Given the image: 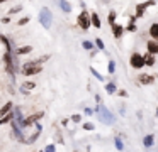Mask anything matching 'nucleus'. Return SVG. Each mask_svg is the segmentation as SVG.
<instances>
[{
    "label": "nucleus",
    "mask_w": 158,
    "mask_h": 152,
    "mask_svg": "<svg viewBox=\"0 0 158 152\" xmlns=\"http://www.w3.org/2000/svg\"><path fill=\"white\" fill-rule=\"evenodd\" d=\"M39 22L43 24L44 29H49L51 27V22H53V14L48 7H43L41 12H39Z\"/></svg>",
    "instance_id": "f257e3e1"
},
{
    "label": "nucleus",
    "mask_w": 158,
    "mask_h": 152,
    "mask_svg": "<svg viewBox=\"0 0 158 152\" xmlns=\"http://www.w3.org/2000/svg\"><path fill=\"white\" fill-rule=\"evenodd\" d=\"M97 113H99V117H100V120L104 122V123H114V117H112V113H110L109 110H107L104 105H99L97 107Z\"/></svg>",
    "instance_id": "f03ea898"
},
{
    "label": "nucleus",
    "mask_w": 158,
    "mask_h": 152,
    "mask_svg": "<svg viewBox=\"0 0 158 152\" xmlns=\"http://www.w3.org/2000/svg\"><path fill=\"white\" fill-rule=\"evenodd\" d=\"M41 69H43L41 64H38V63H27V64H24V66H22V73L27 74V76L41 73Z\"/></svg>",
    "instance_id": "7ed1b4c3"
},
{
    "label": "nucleus",
    "mask_w": 158,
    "mask_h": 152,
    "mask_svg": "<svg viewBox=\"0 0 158 152\" xmlns=\"http://www.w3.org/2000/svg\"><path fill=\"white\" fill-rule=\"evenodd\" d=\"M77 22H78V25L82 27L83 30H87L90 25H92V17H89V14H87L85 10H83V12L78 15V19H77Z\"/></svg>",
    "instance_id": "20e7f679"
},
{
    "label": "nucleus",
    "mask_w": 158,
    "mask_h": 152,
    "mask_svg": "<svg viewBox=\"0 0 158 152\" xmlns=\"http://www.w3.org/2000/svg\"><path fill=\"white\" fill-rule=\"evenodd\" d=\"M131 66L136 68V69H139L141 66H146V64H144V57L139 56L138 53L133 54V56H131Z\"/></svg>",
    "instance_id": "39448f33"
},
{
    "label": "nucleus",
    "mask_w": 158,
    "mask_h": 152,
    "mask_svg": "<svg viewBox=\"0 0 158 152\" xmlns=\"http://www.w3.org/2000/svg\"><path fill=\"white\" fill-rule=\"evenodd\" d=\"M151 5H155V0H150V2H144V3H139V5H136V17H141L143 15V12H144V9H148V7H151Z\"/></svg>",
    "instance_id": "423d86ee"
},
{
    "label": "nucleus",
    "mask_w": 158,
    "mask_h": 152,
    "mask_svg": "<svg viewBox=\"0 0 158 152\" xmlns=\"http://www.w3.org/2000/svg\"><path fill=\"white\" fill-rule=\"evenodd\" d=\"M148 53L158 54V42L156 41H148Z\"/></svg>",
    "instance_id": "0eeeda50"
},
{
    "label": "nucleus",
    "mask_w": 158,
    "mask_h": 152,
    "mask_svg": "<svg viewBox=\"0 0 158 152\" xmlns=\"http://www.w3.org/2000/svg\"><path fill=\"white\" fill-rule=\"evenodd\" d=\"M155 81V76H150V74H141L139 76V83L143 84H151Z\"/></svg>",
    "instance_id": "6e6552de"
},
{
    "label": "nucleus",
    "mask_w": 158,
    "mask_h": 152,
    "mask_svg": "<svg viewBox=\"0 0 158 152\" xmlns=\"http://www.w3.org/2000/svg\"><path fill=\"white\" fill-rule=\"evenodd\" d=\"M14 115H15V122H17V125H26V120L22 118V113L19 108H15L14 110Z\"/></svg>",
    "instance_id": "1a4fd4ad"
},
{
    "label": "nucleus",
    "mask_w": 158,
    "mask_h": 152,
    "mask_svg": "<svg viewBox=\"0 0 158 152\" xmlns=\"http://www.w3.org/2000/svg\"><path fill=\"white\" fill-rule=\"evenodd\" d=\"M112 30H114V36H116V37H121V36H123V32H124L123 25H119V24H114Z\"/></svg>",
    "instance_id": "9d476101"
},
{
    "label": "nucleus",
    "mask_w": 158,
    "mask_h": 152,
    "mask_svg": "<svg viewBox=\"0 0 158 152\" xmlns=\"http://www.w3.org/2000/svg\"><path fill=\"white\" fill-rule=\"evenodd\" d=\"M90 17H92V25H95L97 29H100V25H102V24H100V17L97 15V14H92Z\"/></svg>",
    "instance_id": "9b49d317"
},
{
    "label": "nucleus",
    "mask_w": 158,
    "mask_h": 152,
    "mask_svg": "<svg viewBox=\"0 0 158 152\" xmlns=\"http://www.w3.org/2000/svg\"><path fill=\"white\" fill-rule=\"evenodd\" d=\"M10 108H12V103H10V101H9V103H5V105H4V108L0 110V117H5V115H7L9 111H10Z\"/></svg>",
    "instance_id": "f8f14e48"
},
{
    "label": "nucleus",
    "mask_w": 158,
    "mask_h": 152,
    "mask_svg": "<svg viewBox=\"0 0 158 152\" xmlns=\"http://www.w3.org/2000/svg\"><path fill=\"white\" fill-rule=\"evenodd\" d=\"M150 36L155 37V39H158V24H153V25L150 27Z\"/></svg>",
    "instance_id": "ddd939ff"
},
{
    "label": "nucleus",
    "mask_w": 158,
    "mask_h": 152,
    "mask_svg": "<svg viewBox=\"0 0 158 152\" xmlns=\"http://www.w3.org/2000/svg\"><path fill=\"white\" fill-rule=\"evenodd\" d=\"M144 64H146V66H153V64H155V57L151 56L150 53H148L146 56H144Z\"/></svg>",
    "instance_id": "4468645a"
},
{
    "label": "nucleus",
    "mask_w": 158,
    "mask_h": 152,
    "mask_svg": "<svg viewBox=\"0 0 158 152\" xmlns=\"http://www.w3.org/2000/svg\"><path fill=\"white\" fill-rule=\"evenodd\" d=\"M31 51H32L31 46H22V47H19V49H17V54H29Z\"/></svg>",
    "instance_id": "2eb2a0df"
},
{
    "label": "nucleus",
    "mask_w": 158,
    "mask_h": 152,
    "mask_svg": "<svg viewBox=\"0 0 158 152\" xmlns=\"http://www.w3.org/2000/svg\"><path fill=\"white\" fill-rule=\"evenodd\" d=\"M60 5H61V9L65 10V12H70V10H72V5H70L66 0H60Z\"/></svg>",
    "instance_id": "dca6fc26"
},
{
    "label": "nucleus",
    "mask_w": 158,
    "mask_h": 152,
    "mask_svg": "<svg viewBox=\"0 0 158 152\" xmlns=\"http://www.w3.org/2000/svg\"><path fill=\"white\" fill-rule=\"evenodd\" d=\"M143 142H144V147H151V144H153V135H146Z\"/></svg>",
    "instance_id": "f3484780"
},
{
    "label": "nucleus",
    "mask_w": 158,
    "mask_h": 152,
    "mask_svg": "<svg viewBox=\"0 0 158 152\" xmlns=\"http://www.w3.org/2000/svg\"><path fill=\"white\" fill-rule=\"evenodd\" d=\"M109 24L110 25L116 24V12H114V10H110V14H109Z\"/></svg>",
    "instance_id": "a211bd4d"
},
{
    "label": "nucleus",
    "mask_w": 158,
    "mask_h": 152,
    "mask_svg": "<svg viewBox=\"0 0 158 152\" xmlns=\"http://www.w3.org/2000/svg\"><path fill=\"white\" fill-rule=\"evenodd\" d=\"M32 88H34V83H24L22 84V91H24V93H27V90H32Z\"/></svg>",
    "instance_id": "6ab92c4d"
},
{
    "label": "nucleus",
    "mask_w": 158,
    "mask_h": 152,
    "mask_svg": "<svg viewBox=\"0 0 158 152\" xmlns=\"http://www.w3.org/2000/svg\"><path fill=\"white\" fill-rule=\"evenodd\" d=\"M106 91H107V93H114V91H116V84H114V83H109V84L106 86Z\"/></svg>",
    "instance_id": "aec40b11"
},
{
    "label": "nucleus",
    "mask_w": 158,
    "mask_h": 152,
    "mask_svg": "<svg viewBox=\"0 0 158 152\" xmlns=\"http://www.w3.org/2000/svg\"><path fill=\"white\" fill-rule=\"evenodd\" d=\"M14 117H15V115H14V111H12L10 115H5V117L2 118V120H0V123H5V122H9V120H10V118H14Z\"/></svg>",
    "instance_id": "412c9836"
},
{
    "label": "nucleus",
    "mask_w": 158,
    "mask_h": 152,
    "mask_svg": "<svg viewBox=\"0 0 158 152\" xmlns=\"http://www.w3.org/2000/svg\"><path fill=\"white\" fill-rule=\"evenodd\" d=\"M116 147L119 149V150H123V149H124V145H123V140H121L119 137H116Z\"/></svg>",
    "instance_id": "4be33fe9"
},
{
    "label": "nucleus",
    "mask_w": 158,
    "mask_h": 152,
    "mask_svg": "<svg viewBox=\"0 0 158 152\" xmlns=\"http://www.w3.org/2000/svg\"><path fill=\"white\" fill-rule=\"evenodd\" d=\"M21 10H22V7L17 5V7H12V9L9 10V14H17V12H21Z\"/></svg>",
    "instance_id": "5701e85b"
},
{
    "label": "nucleus",
    "mask_w": 158,
    "mask_h": 152,
    "mask_svg": "<svg viewBox=\"0 0 158 152\" xmlns=\"http://www.w3.org/2000/svg\"><path fill=\"white\" fill-rule=\"evenodd\" d=\"M82 46L83 47H85V49H92V42H90V41H83V42H82Z\"/></svg>",
    "instance_id": "b1692460"
},
{
    "label": "nucleus",
    "mask_w": 158,
    "mask_h": 152,
    "mask_svg": "<svg viewBox=\"0 0 158 152\" xmlns=\"http://www.w3.org/2000/svg\"><path fill=\"white\" fill-rule=\"evenodd\" d=\"M29 20H31L29 17H24V19H21L17 24H19V25H26V24H29Z\"/></svg>",
    "instance_id": "393cba45"
},
{
    "label": "nucleus",
    "mask_w": 158,
    "mask_h": 152,
    "mask_svg": "<svg viewBox=\"0 0 158 152\" xmlns=\"http://www.w3.org/2000/svg\"><path fill=\"white\" fill-rule=\"evenodd\" d=\"M92 73H94V76H95V78H97V80H104V78H102V76H100V73H97V71H95V69H94V68H92Z\"/></svg>",
    "instance_id": "a878e982"
},
{
    "label": "nucleus",
    "mask_w": 158,
    "mask_h": 152,
    "mask_svg": "<svg viewBox=\"0 0 158 152\" xmlns=\"http://www.w3.org/2000/svg\"><path fill=\"white\" fill-rule=\"evenodd\" d=\"M83 128H85V130H94V125L92 123H85V125H83Z\"/></svg>",
    "instance_id": "bb28decb"
},
{
    "label": "nucleus",
    "mask_w": 158,
    "mask_h": 152,
    "mask_svg": "<svg viewBox=\"0 0 158 152\" xmlns=\"http://www.w3.org/2000/svg\"><path fill=\"white\" fill-rule=\"evenodd\" d=\"M95 44L99 46V49H104V42H102L100 39H97V41H95Z\"/></svg>",
    "instance_id": "cd10ccee"
},
{
    "label": "nucleus",
    "mask_w": 158,
    "mask_h": 152,
    "mask_svg": "<svg viewBox=\"0 0 158 152\" xmlns=\"http://www.w3.org/2000/svg\"><path fill=\"white\" fill-rule=\"evenodd\" d=\"M109 73H114V61L109 63Z\"/></svg>",
    "instance_id": "c85d7f7f"
},
{
    "label": "nucleus",
    "mask_w": 158,
    "mask_h": 152,
    "mask_svg": "<svg viewBox=\"0 0 158 152\" xmlns=\"http://www.w3.org/2000/svg\"><path fill=\"white\" fill-rule=\"evenodd\" d=\"M46 152H55V145H48V147H46Z\"/></svg>",
    "instance_id": "c756f323"
},
{
    "label": "nucleus",
    "mask_w": 158,
    "mask_h": 152,
    "mask_svg": "<svg viewBox=\"0 0 158 152\" xmlns=\"http://www.w3.org/2000/svg\"><path fill=\"white\" fill-rule=\"evenodd\" d=\"M80 118H82L80 115H73V117H72V120H73V122H80Z\"/></svg>",
    "instance_id": "7c9ffc66"
},
{
    "label": "nucleus",
    "mask_w": 158,
    "mask_h": 152,
    "mask_svg": "<svg viewBox=\"0 0 158 152\" xmlns=\"http://www.w3.org/2000/svg\"><path fill=\"white\" fill-rule=\"evenodd\" d=\"M9 20H10L9 17H4V19H2V22H4V24H9Z\"/></svg>",
    "instance_id": "2f4dec72"
},
{
    "label": "nucleus",
    "mask_w": 158,
    "mask_h": 152,
    "mask_svg": "<svg viewBox=\"0 0 158 152\" xmlns=\"http://www.w3.org/2000/svg\"><path fill=\"white\" fill-rule=\"evenodd\" d=\"M4 2H7V0H0V3H4Z\"/></svg>",
    "instance_id": "473e14b6"
}]
</instances>
